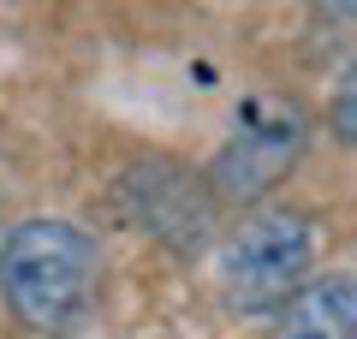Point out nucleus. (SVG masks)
I'll return each mask as SVG.
<instances>
[{"instance_id":"obj_1","label":"nucleus","mask_w":357,"mask_h":339,"mask_svg":"<svg viewBox=\"0 0 357 339\" xmlns=\"http://www.w3.org/2000/svg\"><path fill=\"white\" fill-rule=\"evenodd\" d=\"M102 250L77 220L30 214L0 239V303L30 333H60L96 298Z\"/></svg>"},{"instance_id":"obj_2","label":"nucleus","mask_w":357,"mask_h":339,"mask_svg":"<svg viewBox=\"0 0 357 339\" xmlns=\"http://www.w3.org/2000/svg\"><path fill=\"white\" fill-rule=\"evenodd\" d=\"M316 262V232L298 209H262L220 244V298L238 315H274Z\"/></svg>"},{"instance_id":"obj_3","label":"nucleus","mask_w":357,"mask_h":339,"mask_svg":"<svg viewBox=\"0 0 357 339\" xmlns=\"http://www.w3.org/2000/svg\"><path fill=\"white\" fill-rule=\"evenodd\" d=\"M304 143H310V119H304V107L292 96H250L203 179L215 190V202L250 209V202H262L298 167Z\"/></svg>"},{"instance_id":"obj_4","label":"nucleus","mask_w":357,"mask_h":339,"mask_svg":"<svg viewBox=\"0 0 357 339\" xmlns=\"http://www.w3.org/2000/svg\"><path fill=\"white\" fill-rule=\"evenodd\" d=\"M114 209L131 232H149L173 256H197L215 226V190L203 173H191L173 155H143L114 179Z\"/></svg>"},{"instance_id":"obj_5","label":"nucleus","mask_w":357,"mask_h":339,"mask_svg":"<svg viewBox=\"0 0 357 339\" xmlns=\"http://www.w3.org/2000/svg\"><path fill=\"white\" fill-rule=\"evenodd\" d=\"M268 339H357V274H316L274 310Z\"/></svg>"},{"instance_id":"obj_6","label":"nucleus","mask_w":357,"mask_h":339,"mask_svg":"<svg viewBox=\"0 0 357 339\" xmlns=\"http://www.w3.org/2000/svg\"><path fill=\"white\" fill-rule=\"evenodd\" d=\"M328 131H333V143L357 149V60L345 66L340 77H333V96H328Z\"/></svg>"}]
</instances>
